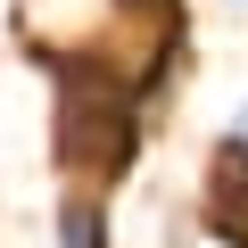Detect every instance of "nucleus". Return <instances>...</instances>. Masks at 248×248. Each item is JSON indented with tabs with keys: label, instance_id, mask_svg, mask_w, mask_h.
<instances>
[{
	"label": "nucleus",
	"instance_id": "nucleus-1",
	"mask_svg": "<svg viewBox=\"0 0 248 248\" xmlns=\"http://www.w3.org/2000/svg\"><path fill=\"white\" fill-rule=\"evenodd\" d=\"M33 58L58 75V124H50L58 166L83 182H116L141 157V91L91 58H66V50H33Z\"/></svg>",
	"mask_w": 248,
	"mask_h": 248
},
{
	"label": "nucleus",
	"instance_id": "nucleus-3",
	"mask_svg": "<svg viewBox=\"0 0 248 248\" xmlns=\"http://www.w3.org/2000/svg\"><path fill=\"white\" fill-rule=\"evenodd\" d=\"M58 248H108V207H99L91 190H75V199L58 207Z\"/></svg>",
	"mask_w": 248,
	"mask_h": 248
},
{
	"label": "nucleus",
	"instance_id": "nucleus-2",
	"mask_svg": "<svg viewBox=\"0 0 248 248\" xmlns=\"http://www.w3.org/2000/svg\"><path fill=\"white\" fill-rule=\"evenodd\" d=\"M207 232L223 248H248V141L240 133L215 141V166H207Z\"/></svg>",
	"mask_w": 248,
	"mask_h": 248
}]
</instances>
